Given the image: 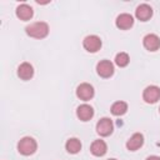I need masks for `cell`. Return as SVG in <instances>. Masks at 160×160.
I'll list each match as a JSON object with an SVG mask.
<instances>
[{
    "mask_svg": "<svg viewBox=\"0 0 160 160\" xmlns=\"http://www.w3.org/2000/svg\"><path fill=\"white\" fill-rule=\"evenodd\" d=\"M25 31L29 36L35 39H44L49 34V25L44 21H36L25 28Z\"/></svg>",
    "mask_w": 160,
    "mask_h": 160,
    "instance_id": "1",
    "label": "cell"
},
{
    "mask_svg": "<svg viewBox=\"0 0 160 160\" xmlns=\"http://www.w3.org/2000/svg\"><path fill=\"white\" fill-rule=\"evenodd\" d=\"M38 149V144L35 141V139L30 138V136H25L22 138L19 142H18V151L21 155H32Z\"/></svg>",
    "mask_w": 160,
    "mask_h": 160,
    "instance_id": "2",
    "label": "cell"
},
{
    "mask_svg": "<svg viewBox=\"0 0 160 160\" xmlns=\"http://www.w3.org/2000/svg\"><path fill=\"white\" fill-rule=\"evenodd\" d=\"M142 99L148 104H155L160 99V88L156 85L146 86L142 91Z\"/></svg>",
    "mask_w": 160,
    "mask_h": 160,
    "instance_id": "3",
    "label": "cell"
},
{
    "mask_svg": "<svg viewBox=\"0 0 160 160\" xmlns=\"http://www.w3.org/2000/svg\"><path fill=\"white\" fill-rule=\"evenodd\" d=\"M82 46L89 52H96L101 48V39L96 35H88L82 41Z\"/></svg>",
    "mask_w": 160,
    "mask_h": 160,
    "instance_id": "4",
    "label": "cell"
},
{
    "mask_svg": "<svg viewBox=\"0 0 160 160\" xmlns=\"http://www.w3.org/2000/svg\"><path fill=\"white\" fill-rule=\"evenodd\" d=\"M95 94V90L92 88V85L88 84V82H82L80 84L78 88H76V96L80 99V100H84V101H88L90 99H92Z\"/></svg>",
    "mask_w": 160,
    "mask_h": 160,
    "instance_id": "5",
    "label": "cell"
},
{
    "mask_svg": "<svg viewBox=\"0 0 160 160\" xmlns=\"http://www.w3.org/2000/svg\"><path fill=\"white\" fill-rule=\"evenodd\" d=\"M114 130V124L109 118H101L96 124V132L101 136H109Z\"/></svg>",
    "mask_w": 160,
    "mask_h": 160,
    "instance_id": "6",
    "label": "cell"
},
{
    "mask_svg": "<svg viewBox=\"0 0 160 160\" xmlns=\"http://www.w3.org/2000/svg\"><path fill=\"white\" fill-rule=\"evenodd\" d=\"M96 72L101 78H110L114 74V65L110 60H101L96 65Z\"/></svg>",
    "mask_w": 160,
    "mask_h": 160,
    "instance_id": "7",
    "label": "cell"
},
{
    "mask_svg": "<svg viewBox=\"0 0 160 160\" xmlns=\"http://www.w3.org/2000/svg\"><path fill=\"white\" fill-rule=\"evenodd\" d=\"M144 48L149 51H156L160 48V38L155 34H148L142 39Z\"/></svg>",
    "mask_w": 160,
    "mask_h": 160,
    "instance_id": "8",
    "label": "cell"
},
{
    "mask_svg": "<svg viewBox=\"0 0 160 160\" xmlns=\"http://www.w3.org/2000/svg\"><path fill=\"white\" fill-rule=\"evenodd\" d=\"M142 144H144V136H142V134L135 132L126 141V148L130 151H136L138 149H140L142 146Z\"/></svg>",
    "mask_w": 160,
    "mask_h": 160,
    "instance_id": "9",
    "label": "cell"
},
{
    "mask_svg": "<svg viewBox=\"0 0 160 160\" xmlns=\"http://www.w3.org/2000/svg\"><path fill=\"white\" fill-rule=\"evenodd\" d=\"M135 16L140 21H148L152 16V9H151V6L148 5V4L139 5L136 8V10H135Z\"/></svg>",
    "mask_w": 160,
    "mask_h": 160,
    "instance_id": "10",
    "label": "cell"
},
{
    "mask_svg": "<svg viewBox=\"0 0 160 160\" xmlns=\"http://www.w3.org/2000/svg\"><path fill=\"white\" fill-rule=\"evenodd\" d=\"M116 26L121 30H128L130 29L132 25H134V18L130 15V14H120L118 18H116V21H115Z\"/></svg>",
    "mask_w": 160,
    "mask_h": 160,
    "instance_id": "11",
    "label": "cell"
},
{
    "mask_svg": "<svg viewBox=\"0 0 160 160\" xmlns=\"http://www.w3.org/2000/svg\"><path fill=\"white\" fill-rule=\"evenodd\" d=\"M76 115L81 121H89L94 116V109L88 104H82V105L78 106Z\"/></svg>",
    "mask_w": 160,
    "mask_h": 160,
    "instance_id": "12",
    "label": "cell"
},
{
    "mask_svg": "<svg viewBox=\"0 0 160 160\" xmlns=\"http://www.w3.org/2000/svg\"><path fill=\"white\" fill-rule=\"evenodd\" d=\"M18 76L22 80H30L34 76V68L29 62H22L18 68Z\"/></svg>",
    "mask_w": 160,
    "mask_h": 160,
    "instance_id": "13",
    "label": "cell"
},
{
    "mask_svg": "<svg viewBox=\"0 0 160 160\" xmlns=\"http://www.w3.org/2000/svg\"><path fill=\"white\" fill-rule=\"evenodd\" d=\"M34 15V11H32V8L28 4H21L16 8V16L20 19V20H30Z\"/></svg>",
    "mask_w": 160,
    "mask_h": 160,
    "instance_id": "14",
    "label": "cell"
},
{
    "mask_svg": "<svg viewBox=\"0 0 160 160\" xmlns=\"http://www.w3.org/2000/svg\"><path fill=\"white\" fill-rule=\"evenodd\" d=\"M90 151L92 155L95 156H102L106 154L108 151V146H106V142L104 140H94L91 146H90Z\"/></svg>",
    "mask_w": 160,
    "mask_h": 160,
    "instance_id": "15",
    "label": "cell"
},
{
    "mask_svg": "<svg viewBox=\"0 0 160 160\" xmlns=\"http://www.w3.org/2000/svg\"><path fill=\"white\" fill-rule=\"evenodd\" d=\"M65 149L69 154H78L81 150V142L76 138H70L65 144Z\"/></svg>",
    "mask_w": 160,
    "mask_h": 160,
    "instance_id": "16",
    "label": "cell"
},
{
    "mask_svg": "<svg viewBox=\"0 0 160 160\" xmlns=\"http://www.w3.org/2000/svg\"><path fill=\"white\" fill-rule=\"evenodd\" d=\"M111 114L112 115H116V116H120V115H124L126 111H128V104L125 101H116L111 105Z\"/></svg>",
    "mask_w": 160,
    "mask_h": 160,
    "instance_id": "17",
    "label": "cell"
},
{
    "mask_svg": "<svg viewBox=\"0 0 160 160\" xmlns=\"http://www.w3.org/2000/svg\"><path fill=\"white\" fill-rule=\"evenodd\" d=\"M129 61H130V58L126 52H119L115 56V64L120 68H125L129 64Z\"/></svg>",
    "mask_w": 160,
    "mask_h": 160,
    "instance_id": "18",
    "label": "cell"
},
{
    "mask_svg": "<svg viewBox=\"0 0 160 160\" xmlns=\"http://www.w3.org/2000/svg\"><path fill=\"white\" fill-rule=\"evenodd\" d=\"M146 160H160V156H156V155H151V156L146 158Z\"/></svg>",
    "mask_w": 160,
    "mask_h": 160,
    "instance_id": "19",
    "label": "cell"
},
{
    "mask_svg": "<svg viewBox=\"0 0 160 160\" xmlns=\"http://www.w3.org/2000/svg\"><path fill=\"white\" fill-rule=\"evenodd\" d=\"M109 160H116V159H109Z\"/></svg>",
    "mask_w": 160,
    "mask_h": 160,
    "instance_id": "20",
    "label": "cell"
},
{
    "mask_svg": "<svg viewBox=\"0 0 160 160\" xmlns=\"http://www.w3.org/2000/svg\"><path fill=\"white\" fill-rule=\"evenodd\" d=\"M159 112H160V108H159Z\"/></svg>",
    "mask_w": 160,
    "mask_h": 160,
    "instance_id": "21",
    "label": "cell"
}]
</instances>
